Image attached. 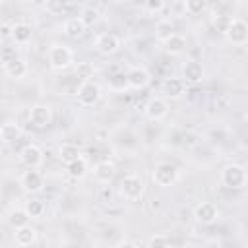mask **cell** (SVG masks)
<instances>
[{
    "label": "cell",
    "instance_id": "cell-4",
    "mask_svg": "<svg viewBox=\"0 0 248 248\" xmlns=\"http://www.w3.org/2000/svg\"><path fill=\"white\" fill-rule=\"evenodd\" d=\"M178 176H180L178 174V169L172 163H167V161L157 163L155 169H153V172H151V180L157 186H161V188H169V186L176 184L178 182Z\"/></svg>",
    "mask_w": 248,
    "mask_h": 248
},
{
    "label": "cell",
    "instance_id": "cell-26",
    "mask_svg": "<svg viewBox=\"0 0 248 248\" xmlns=\"http://www.w3.org/2000/svg\"><path fill=\"white\" fill-rule=\"evenodd\" d=\"M66 169H68V174H70L72 178L81 180V178H83V176L89 172V163H87V159H85V157H81V159L74 161L72 165H68Z\"/></svg>",
    "mask_w": 248,
    "mask_h": 248
},
{
    "label": "cell",
    "instance_id": "cell-3",
    "mask_svg": "<svg viewBox=\"0 0 248 248\" xmlns=\"http://www.w3.org/2000/svg\"><path fill=\"white\" fill-rule=\"evenodd\" d=\"M46 60L54 72H62L74 64V52L66 45H52L46 52Z\"/></svg>",
    "mask_w": 248,
    "mask_h": 248
},
{
    "label": "cell",
    "instance_id": "cell-14",
    "mask_svg": "<svg viewBox=\"0 0 248 248\" xmlns=\"http://www.w3.org/2000/svg\"><path fill=\"white\" fill-rule=\"evenodd\" d=\"M116 174V165L110 159H101L93 165V178L101 184H108Z\"/></svg>",
    "mask_w": 248,
    "mask_h": 248
},
{
    "label": "cell",
    "instance_id": "cell-33",
    "mask_svg": "<svg viewBox=\"0 0 248 248\" xmlns=\"http://www.w3.org/2000/svg\"><path fill=\"white\" fill-rule=\"evenodd\" d=\"M147 248H170V242L165 234H153L147 240Z\"/></svg>",
    "mask_w": 248,
    "mask_h": 248
},
{
    "label": "cell",
    "instance_id": "cell-28",
    "mask_svg": "<svg viewBox=\"0 0 248 248\" xmlns=\"http://www.w3.org/2000/svg\"><path fill=\"white\" fill-rule=\"evenodd\" d=\"M76 76L81 79V81H91V78L95 76V66L91 62H78L76 64Z\"/></svg>",
    "mask_w": 248,
    "mask_h": 248
},
{
    "label": "cell",
    "instance_id": "cell-30",
    "mask_svg": "<svg viewBox=\"0 0 248 248\" xmlns=\"http://www.w3.org/2000/svg\"><path fill=\"white\" fill-rule=\"evenodd\" d=\"M79 17H81V19L85 21V25L89 27V25H93V23L99 19V10L93 8V6H83L81 12H79Z\"/></svg>",
    "mask_w": 248,
    "mask_h": 248
},
{
    "label": "cell",
    "instance_id": "cell-9",
    "mask_svg": "<svg viewBox=\"0 0 248 248\" xmlns=\"http://www.w3.org/2000/svg\"><path fill=\"white\" fill-rule=\"evenodd\" d=\"M45 161V153L39 145L35 143H27L21 147L19 151V163L25 167V169H39Z\"/></svg>",
    "mask_w": 248,
    "mask_h": 248
},
{
    "label": "cell",
    "instance_id": "cell-24",
    "mask_svg": "<svg viewBox=\"0 0 248 248\" xmlns=\"http://www.w3.org/2000/svg\"><path fill=\"white\" fill-rule=\"evenodd\" d=\"M4 72H6V76L12 78V79H23V78L27 76V72H29V66H27L25 60L17 58V60H14L12 64H8V66L4 68Z\"/></svg>",
    "mask_w": 248,
    "mask_h": 248
},
{
    "label": "cell",
    "instance_id": "cell-17",
    "mask_svg": "<svg viewBox=\"0 0 248 248\" xmlns=\"http://www.w3.org/2000/svg\"><path fill=\"white\" fill-rule=\"evenodd\" d=\"M33 39V27L29 23H23V21H17L12 25V41L14 45L17 46H25L29 45Z\"/></svg>",
    "mask_w": 248,
    "mask_h": 248
},
{
    "label": "cell",
    "instance_id": "cell-29",
    "mask_svg": "<svg viewBox=\"0 0 248 248\" xmlns=\"http://www.w3.org/2000/svg\"><path fill=\"white\" fill-rule=\"evenodd\" d=\"M108 89H112V91H126V89H130L126 74H114V76H110L108 78Z\"/></svg>",
    "mask_w": 248,
    "mask_h": 248
},
{
    "label": "cell",
    "instance_id": "cell-6",
    "mask_svg": "<svg viewBox=\"0 0 248 248\" xmlns=\"http://www.w3.org/2000/svg\"><path fill=\"white\" fill-rule=\"evenodd\" d=\"M19 186L25 194H39L45 188V176L39 169H27L19 176Z\"/></svg>",
    "mask_w": 248,
    "mask_h": 248
},
{
    "label": "cell",
    "instance_id": "cell-32",
    "mask_svg": "<svg viewBox=\"0 0 248 248\" xmlns=\"http://www.w3.org/2000/svg\"><path fill=\"white\" fill-rule=\"evenodd\" d=\"M14 60H17L16 46H4V48H2V52H0V62H2V68H6L8 64H12Z\"/></svg>",
    "mask_w": 248,
    "mask_h": 248
},
{
    "label": "cell",
    "instance_id": "cell-2",
    "mask_svg": "<svg viewBox=\"0 0 248 248\" xmlns=\"http://www.w3.org/2000/svg\"><path fill=\"white\" fill-rule=\"evenodd\" d=\"M248 182V172L242 165L238 163H229L223 167L221 170V184L225 188H231V190H238V188H244Z\"/></svg>",
    "mask_w": 248,
    "mask_h": 248
},
{
    "label": "cell",
    "instance_id": "cell-35",
    "mask_svg": "<svg viewBox=\"0 0 248 248\" xmlns=\"http://www.w3.org/2000/svg\"><path fill=\"white\" fill-rule=\"evenodd\" d=\"M165 2L163 0H147L145 4H143V8H145V12H149V14H159V12H163L165 10Z\"/></svg>",
    "mask_w": 248,
    "mask_h": 248
},
{
    "label": "cell",
    "instance_id": "cell-7",
    "mask_svg": "<svg viewBox=\"0 0 248 248\" xmlns=\"http://www.w3.org/2000/svg\"><path fill=\"white\" fill-rule=\"evenodd\" d=\"M223 35H225L227 43H231L234 46H242V45L248 43V23L240 17H232L229 29Z\"/></svg>",
    "mask_w": 248,
    "mask_h": 248
},
{
    "label": "cell",
    "instance_id": "cell-38",
    "mask_svg": "<svg viewBox=\"0 0 248 248\" xmlns=\"http://www.w3.org/2000/svg\"><path fill=\"white\" fill-rule=\"evenodd\" d=\"M114 248H138V244L132 242V240H126V238H124V240H118Z\"/></svg>",
    "mask_w": 248,
    "mask_h": 248
},
{
    "label": "cell",
    "instance_id": "cell-19",
    "mask_svg": "<svg viewBox=\"0 0 248 248\" xmlns=\"http://www.w3.org/2000/svg\"><path fill=\"white\" fill-rule=\"evenodd\" d=\"M85 29H87V25H85V21H83L79 16H72V17H68V19L62 23V31H64V35L70 37V39H79V37L85 33Z\"/></svg>",
    "mask_w": 248,
    "mask_h": 248
},
{
    "label": "cell",
    "instance_id": "cell-21",
    "mask_svg": "<svg viewBox=\"0 0 248 248\" xmlns=\"http://www.w3.org/2000/svg\"><path fill=\"white\" fill-rule=\"evenodd\" d=\"M186 46H188L186 37H184V35H178V33H174L167 43H163V50H165L167 54H170V56L182 54V52L186 50Z\"/></svg>",
    "mask_w": 248,
    "mask_h": 248
},
{
    "label": "cell",
    "instance_id": "cell-13",
    "mask_svg": "<svg viewBox=\"0 0 248 248\" xmlns=\"http://www.w3.org/2000/svg\"><path fill=\"white\" fill-rule=\"evenodd\" d=\"M203 76H205L203 66H202L198 60H194V58L186 60V62L182 64V68H180V78H182L186 83H200V81L203 79Z\"/></svg>",
    "mask_w": 248,
    "mask_h": 248
},
{
    "label": "cell",
    "instance_id": "cell-20",
    "mask_svg": "<svg viewBox=\"0 0 248 248\" xmlns=\"http://www.w3.org/2000/svg\"><path fill=\"white\" fill-rule=\"evenodd\" d=\"M21 134H23L21 126L16 124V122H12V120H10V122H4L2 128H0V140H2L4 145H12V143H16V141L21 138Z\"/></svg>",
    "mask_w": 248,
    "mask_h": 248
},
{
    "label": "cell",
    "instance_id": "cell-34",
    "mask_svg": "<svg viewBox=\"0 0 248 248\" xmlns=\"http://www.w3.org/2000/svg\"><path fill=\"white\" fill-rule=\"evenodd\" d=\"M231 21H232L231 16H215V17H213V25H215V29L221 31V33H225V31L229 29Z\"/></svg>",
    "mask_w": 248,
    "mask_h": 248
},
{
    "label": "cell",
    "instance_id": "cell-25",
    "mask_svg": "<svg viewBox=\"0 0 248 248\" xmlns=\"http://www.w3.org/2000/svg\"><path fill=\"white\" fill-rule=\"evenodd\" d=\"M29 215H27V211L23 209V207H16V209H12L10 213H8V225L16 231V229H19V227H25V225H29Z\"/></svg>",
    "mask_w": 248,
    "mask_h": 248
},
{
    "label": "cell",
    "instance_id": "cell-22",
    "mask_svg": "<svg viewBox=\"0 0 248 248\" xmlns=\"http://www.w3.org/2000/svg\"><path fill=\"white\" fill-rule=\"evenodd\" d=\"M58 159L68 167V165H72L74 161L81 159V151H79V147L74 145V143H62V145L58 147Z\"/></svg>",
    "mask_w": 248,
    "mask_h": 248
},
{
    "label": "cell",
    "instance_id": "cell-10",
    "mask_svg": "<svg viewBox=\"0 0 248 248\" xmlns=\"http://www.w3.org/2000/svg\"><path fill=\"white\" fill-rule=\"evenodd\" d=\"M143 114L149 120H153V122H159V120L167 118V114H169V103H167V99H163V97H151L145 103V107H143Z\"/></svg>",
    "mask_w": 248,
    "mask_h": 248
},
{
    "label": "cell",
    "instance_id": "cell-36",
    "mask_svg": "<svg viewBox=\"0 0 248 248\" xmlns=\"http://www.w3.org/2000/svg\"><path fill=\"white\" fill-rule=\"evenodd\" d=\"M170 10L178 16V17H182V16H186V8H184V2H174L172 6H170Z\"/></svg>",
    "mask_w": 248,
    "mask_h": 248
},
{
    "label": "cell",
    "instance_id": "cell-11",
    "mask_svg": "<svg viewBox=\"0 0 248 248\" xmlns=\"http://www.w3.org/2000/svg\"><path fill=\"white\" fill-rule=\"evenodd\" d=\"M194 219L200 225H213L219 219V207L213 202H202L194 207Z\"/></svg>",
    "mask_w": 248,
    "mask_h": 248
},
{
    "label": "cell",
    "instance_id": "cell-27",
    "mask_svg": "<svg viewBox=\"0 0 248 248\" xmlns=\"http://www.w3.org/2000/svg\"><path fill=\"white\" fill-rule=\"evenodd\" d=\"M23 209L27 211V215L31 217V219H41L43 215H45V211H46V207H45V203L41 202V200H27L25 202V205H23Z\"/></svg>",
    "mask_w": 248,
    "mask_h": 248
},
{
    "label": "cell",
    "instance_id": "cell-23",
    "mask_svg": "<svg viewBox=\"0 0 248 248\" xmlns=\"http://www.w3.org/2000/svg\"><path fill=\"white\" fill-rule=\"evenodd\" d=\"M172 35H174V23H172L169 17L159 19V21L155 23V39H157L159 43H167Z\"/></svg>",
    "mask_w": 248,
    "mask_h": 248
},
{
    "label": "cell",
    "instance_id": "cell-1",
    "mask_svg": "<svg viewBox=\"0 0 248 248\" xmlns=\"http://www.w3.org/2000/svg\"><path fill=\"white\" fill-rule=\"evenodd\" d=\"M143 192H145V184H143L141 176L136 172L126 174L118 184V194L126 202H138L143 196Z\"/></svg>",
    "mask_w": 248,
    "mask_h": 248
},
{
    "label": "cell",
    "instance_id": "cell-37",
    "mask_svg": "<svg viewBox=\"0 0 248 248\" xmlns=\"http://www.w3.org/2000/svg\"><path fill=\"white\" fill-rule=\"evenodd\" d=\"M0 35H2L4 41H6V39H12V25L2 23V25H0Z\"/></svg>",
    "mask_w": 248,
    "mask_h": 248
},
{
    "label": "cell",
    "instance_id": "cell-31",
    "mask_svg": "<svg viewBox=\"0 0 248 248\" xmlns=\"http://www.w3.org/2000/svg\"><path fill=\"white\" fill-rule=\"evenodd\" d=\"M184 8H186V14L188 16H198V14H202L207 8V4L203 0H186L184 2Z\"/></svg>",
    "mask_w": 248,
    "mask_h": 248
},
{
    "label": "cell",
    "instance_id": "cell-8",
    "mask_svg": "<svg viewBox=\"0 0 248 248\" xmlns=\"http://www.w3.org/2000/svg\"><path fill=\"white\" fill-rule=\"evenodd\" d=\"M27 120L31 126L43 130L52 124V108L48 105H33L27 112Z\"/></svg>",
    "mask_w": 248,
    "mask_h": 248
},
{
    "label": "cell",
    "instance_id": "cell-18",
    "mask_svg": "<svg viewBox=\"0 0 248 248\" xmlns=\"http://www.w3.org/2000/svg\"><path fill=\"white\" fill-rule=\"evenodd\" d=\"M163 93L167 99H180L186 93V81L182 78H167L163 81Z\"/></svg>",
    "mask_w": 248,
    "mask_h": 248
},
{
    "label": "cell",
    "instance_id": "cell-16",
    "mask_svg": "<svg viewBox=\"0 0 248 248\" xmlns=\"http://www.w3.org/2000/svg\"><path fill=\"white\" fill-rule=\"evenodd\" d=\"M126 78H128V85H130V89H143V87L151 81L149 72H147L145 68H141V66H134V68H130V70L126 72Z\"/></svg>",
    "mask_w": 248,
    "mask_h": 248
},
{
    "label": "cell",
    "instance_id": "cell-15",
    "mask_svg": "<svg viewBox=\"0 0 248 248\" xmlns=\"http://www.w3.org/2000/svg\"><path fill=\"white\" fill-rule=\"evenodd\" d=\"M37 242V229L33 225H25L14 231V244L19 248H29Z\"/></svg>",
    "mask_w": 248,
    "mask_h": 248
},
{
    "label": "cell",
    "instance_id": "cell-5",
    "mask_svg": "<svg viewBox=\"0 0 248 248\" xmlns=\"http://www.w3.org/2000/svg\"><path fill=\"white\" fill-rule=\"evenodd\" d=\"M76 95H78V103L81 107H93V105H97L101 101L103 89L93 79L91 81H81L79 87H78V91H76Z\"/></svg>",
    "mask_w": 248,
    "mask_h": 248
},
{
    "label": "cell",
    "instance_id": "cell-12",
    "mask_svg": "<svg viewBox=\"0 0 248 248\" xmlns=\"http://www.w3.org/2000/svg\"><path fill=\"white\" fill-rule=\"evenodd\" d=\"M95 50L103 56H108V54H114L118 48H120V39L114 35V33H99L95 37Z\"/></svg>",
    "mask_w": 248,
    "mask_h": 248
}]
</instances>
